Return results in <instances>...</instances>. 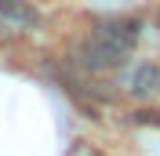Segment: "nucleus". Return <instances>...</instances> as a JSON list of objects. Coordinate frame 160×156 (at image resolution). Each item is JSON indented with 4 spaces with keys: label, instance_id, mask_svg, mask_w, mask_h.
<instances>
[{
    "label": "nucleus",
    "instance_id": "obj_5",
    "mask_svg": "<svg viewBox=\"0 0 160 156\" xmlns=\"http://www.w3.org/2000/svg\"><path fill=\"white\" fill-rule=\"evenodd\" d=\"M157 66H160V62H157Z\"/></svg>",
    "mask_w": 160,
    "mask_h": 156
},
{
    "label": "nucleus",
    "instance_id": "obj_1",
    "mask_svg": "<svg viewBox=\"0 0 160 156\" xmlns=\"http://www.w3.org/2000/svg\"><path fill=\"white\" fill-rule=\"evenodd\" d=\"M91 33H98L106 44H113L117 51H124V55H131L135 51V44H138L142 37V22L138 18H95L91 22Z\"/></svg>",
    "mask_w": 160,
    "mask_h": 156
},
{
    "label": "nucleus",
    "instance_id": "obj_3",
    "mask_svg": "<svg viewBox=\"0 0 160 156\" xmlns=\"http://www.w3.org/2000/svg\"><path fill=\"white\" fill-rule=\"evenodd\" d=\"M37 26H40L37 7H29L26 0H0V29L26 33V29H37Z\"/></svg>",
    "mask_w": 160,
    "mask_h": 156
},
{
    "label": "nucleus",
    "instance_id": "obj_4",
    "mask_svg": "<svg viewBox=\"0 0 160 156\" xmlns=\"http://www.w3.org/2000/svg\"><path fill=\"white\" fill-rule=\"evenodd\" d=\"M157 22H160V15H157Z\"/></svg>",
    "mask_w": 160,
    "mask_h": 156
},
{
    "label": "nucleus",
    "instance_id": "obj_2",
    "mask_svg": "<svg viewBox=\"0 0 160 156\" xmlns=\"http://www.w3.org/2000/svg\"><path fill=\"white\" fill-rule=\"evenodd\" d=\"M120 87L124 95H131L135 102H146V98L160 95V66L157 62H138V66H124L120 69Z\"/></svg>",
    "mask_w": 160,
    "mask_h": 156
}]
</instances>
